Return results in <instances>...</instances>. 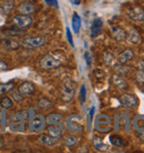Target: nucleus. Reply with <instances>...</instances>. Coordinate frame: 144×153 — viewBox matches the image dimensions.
Listing matches in <instances>:
<instances>
[{
    "instance_id": "f257e3e1",
    "label": "nucleus",
    "mask_w": 144,
    "mask_h": 153,
    "mask_svg": "<svg viewBox=\"0 0 144 153\" xmlns=\"http://www.w3.org/2000/svg\"><path fill=\"white\" fill-rule=\"evenodd\" d=\"M8 128L11 132H16V133L24 132L26 122H24V114L22 112H17L16 114L10 117L8 121Z\"/></svg>"
},
{
    "instance_id": "f03ea898",
    "label": "nucleus",
    "mask_w": 144,
    "mask_h": 153,
    "mask_svg": "<svg viewBox=\"0 0 144 153\" xmlns=\"http://www.w3.org/2000/svg\"><path fill=\"white\" fill-rule=\"evenodd\" d=\"M65 128L67 130L73 133L82 132L84 129V119L80 114H71L65 120Z\"/></svg>"
},
{
    "instance_id": "7ed1b4c3",
    "label": "nucleus",
    "mask_w": 144,
    "mask_h": 153,
    "mask_svg": "<svg viewBox=\"0 0 144 153\" xmlns=\"http://www.w3.org/2000/svg\"><path fill=\"white\" fill-rule=\"evenodd\" d=\"M47 120L42 114H33L29 121V131L31 133H40L46 129Z\"/></svg>"
},
{
    "instance_id": "20e7f679",
    "label": "nucleus",
    "mask_w": 144,
    "mask_h": 153,
    "mask_svg": "<svg viewBox=\"0 0 144 153\" xmlns=\"http://www.w3.org/2000/svg\"><path fill=\"white\" fill-rule=\"evenodd\" d=\"M94 128L98 132H101V133L110 132L112 129V121H111L110 117L106 114H99L95 118Z\"/></svg>"
},
{
    "instance_id": "39448f33",
    "label": "nucleus",
    "mask_w": 144,
    "mask_h": 153,
    "mask_svg": "<svg viewBox=\"0 0 144 153\" xmlns=\"http://www.w3.org/2000/svg\"><path fill=\"white\" fill-rule=\"evenodd\" d=\"M61 92H62V100L65 102L71 101L73 99L74 94H76V83L71 79H65L62 82Z\"/></svg>"
},
{
    "instance_id": "423d86ee",
    "label": "nucleus",
    "mask_w": 144,
    "mask_h": 153,
    "mask_svg": "<svg viewBox=\"0 0 144 153\" xmlns=\"http://www.w3.org/2000/svg\"><path fill=\"white\" fill-rule=\"evenodd\" d=\"M39 65L40 68L43 70H51V69H56L58 67L61 65V60L59 58H57L54 54H47L42 58L40 62H39Z\"/></svg>"
},
{
    "instance_id": "0eeeda50",
    "label": "nucleus",
    "mask_w": 144,
    "mask_h": 153,
    "mask_svg": "<svg viewBox=\"0 0 144 153\" xmlns=\"http://www.w3.org/2000/svg\"><path fill=\"white\" fill-rule=\"evenodd\" d=\"M47 39L43 36H39V37H29V38H24L21 41V46L26 49H36L39 47L43 46L46 43Z\"/></svg>"
},
{
    "instance_id": "6e6552de",
    "label": "nucleus",
    "mask_w": 144,
    "mask_h": 153,
    "mask_svg": "<svg viewBox=\"0 0 144 153\" xmlns=\"http://www.w3.org/2000/svg\"><path fill=\"white\" fill-rule=\"evenodd\" d=\"M13 23H15L16 26L18 28H28L31 26V23H32V18L29 17L28 15H18V16H15L13 17V19H12Z\"/></svg>"
},
{
    "instance_id": "1a4fd4ad",
    "label": "nucleus",
    "mask_w": 144,
    "mask_h": 153,
    "mask_svg": "<svg viewBox=\"0 0 144 153\" xmlns=\"http://www.w3.org/2000/svg\"><path fill=\"white\" fill-rule=\"evenodd\" d=\"M120 102L125 108H134L137 105V98L132 93H123L120 97Z\"/></svg>"
},
{
    "instance_id": "9d476101",
    "label": "nucleus",
    "mask_w": 144,
    "mask_h": 153,
    "mask_svg": "<svg viewBox=\"0 0 144 153\" xmlns=\"http://www.w3.org/2000/svg\"><path fill=\"white\" fill-rule=\"evenodd\" d=\"M128 17L133 21H143L144 20V9L142 7L130 8L128 11Z\"/></svg>"
},
{
    "instance_id": "9b49d317",
    "label": "nucleus",
    "mask_w": 144,
    "mask_h": 153,
    "mask_svg": "<svg viewBox=\"0 0 144 153\" xmlns=\"http://www.w3.org/2000/svg\"><path fill=\"white\" fill-rule=\"evenodd\" d=\"M62 129H63L62 122L48 124V134L56 139H60L62 135Z\"/></svg>"
},
{
    "instance_id": "f8f14e48",
    "label": "nucleus",
    "mask_w": 144,
    "mask_h": 153,
    "mask_svg": "<svg viewBox=\"0 0 144 153\" xmlns=\"http://www.w3.org/2000/svg\"><path fill=\"white\" fill-rule=\"evenodd\" d=\"M112 82H113V84L119 90H126L128 89V82L123 78V76L120 74V73L113 74V76H112Z\"/></svg>"
},
{
    "instance_id": "ddd939ff",
    "label": "nucleus",
    "mask_w": 144,
    "mask_h": 153,
    "mask_svg": "<svg viewBox=\"0 0 144 153\" xmlns=\"http://www.w3.org/2000/svg\"><path fill=\"white\" fill-rule=\"evenodd\" d=\"M134 58V51L132 49H125L124 51H122L121 53L119 54L118 62L121 65H125L128 61L132 60Z\"/></svg>"
},
{
    "instance_id": "4468645a",
    "label": "nucleus",
    "mask_w": 144,
    "mask_h": 153,
    "mask_svg": "<svg viewBox=\"0 0 144 153\" xmlns=\"http://www.w3.org/2000/svg\"><path fill=\"white\" fill-rule=\"evenodd\" d=\"M102 26H103V21L101 18H95V19L93 20L92 26H91V37L92 38H95V37H98V36L101 33Z\"/></svg>"
},
{
    "instance_id": "2eb2a0df",
    "label": "nucleus",
    "mask_w": 144,
    "mask_h": 153,
    "mask_svg": "<svg viewBox=\"0 0 144 153\" xmlns=\"http://www.w3.org/2000/svg\"><path fill=\"white\" fill-rule=\"evenodd\" d=\"M18 10H19V12L21 15L29 16L36 11V7H34V4H31V2H22V4H19Z\"/></svg>"
},
{
    "instance_id": "dca6fc26",
    "label": "nucleus",
    "mask_w": 144,
    "mask_h": 153,
    "mask_svg": "<svg viewBox=\"0 0 144 153\" xmlns=\"http://www.w3.org/2000/svg\"><path fill=\"white\" fill-rule=\"evenodd\" d=\"M117 119L119 120L118 122H117V129L120 126L124 132H128V131L130 130V119H129V117L123 114V115H120V117L117 118Z\"/></svg>"
},
{
    "instance_id": "f3484780",
    "label": "nucleus",
    "mask_w": 144,
    "mask_h": 153,
    "mask_svg": "<svg viewBox=\"0 0 144 153\" xmlns=\"http://www.w3.org/2000/svg\"><path fill=\"white\" fill-rule=\"evenodd\" d=\"M18 91L22 94V96H27V94H31L34 92V85L31 82H22L18 88Z\"/></svg>"
},
{
    "instance_id": "a211bd4d",
    "label": "nucleus",
    "mask_w": 144,
    "mask_h": 153,
    "mask_svg": "<svg viewBox=\"0 0 144 153\" xmlns=\"http://www.w3.org/2000/svg\"><path fill=\"white\" fill-rule=\"evenodd\" d=\"M111 31H112V37H113L115 40H118V41H122V40H124L126 39V32L125 30H123L122 28H119V27H112L111 28Z\"/></svg>"
},
{
    "instance_id": "6ab92c4d",
    "label": "nucleus",
    "mask_w": 144,
    "mask_h": 153,
    "mask_svg": "<svg viewBox=\"0 0 144 153\" xmlns=\"http://www.w3.org/2000/svg\"><path fill=\"white\" fill-rule=\"evenodd\" d=\"M57 140L58 139L53 138V137H51L49 134H43V135H41V137L39 138V143H40V144H43V146H52L57 143Z\"/></svg>"
},
{
    "instance_id": "aec40b11",
    "label": "nucleus",
    "mask_w": 144,
    "mask_h": 153,
    "mask_svg": "<svg viewBox=\"0 0 144 153\" xmlns=\"http://www.w3.org/2000/svg\"><path fill=\"white\" fill-rule=\"evenodd\" d=\"M126 39H128V41H129L130 43L137 45V43H140V41H141V36L137 30L132 29V30L129 32V35H126Z\"/></svg>"
},
{
    "instance_id": "412c9836",
    "label": "nucleus",
    "mask_w": 144,
    "mask_h": 153,
    "mask_svg": "<svg viewBox=\"0 0 144 153\" xmlns=\"http://www.w3.org/2000/svg\"><path fill=\"white\" fill-rule=\"evenodd\" d=\"M93 144H94V148L101 152H106L109 150V146H106L105 143L103 142L102 139L98 138V137H94L93 138Z\"/></svg>"
},
{
    "instance_id": "4be33fe9",
    "label": "nucleus",
    "mask_w": 144,
    "mask_h": 153,
    "mask_svg": "<svg viewBox=\"0 0 144 153\" xmlns=\"http://www.w3.org/2000/svg\"><path fill=\"white\" fill-rule=\"evenodd\" d=\"M80 28H81V18L76 12H73L72 16V29L76 33H79Z\"/></svg>"
},
{
    "instance_id": "5701e85b",
    "label": "nucleus",
    "mask_w": 144,
    "mask_h": 153,
    "mask_svg": "<svg viewBox=\"0 0 144 153\" xmlns=\"http://www.w3.org/2000/svg\"><path fill=\"white\" fill-rule=\"evenodd\" d=\"M133 128L137 131L143 130L144 129V115H137L135 117V119L133 120Z\"/></svg>"
},
{
    "instance_id": "b1692460",
    "label": "nucleus",
    "mask_w": 144,
    "mask_h": 153,
    "mask_svg": "<svg viewBox=\"0 0 144 153\" xmlns=\"http://www.w3.org/2000/svg\"><path fill=\"white\" fill-rule=\"evenodd\" d=\"M110 142H111V144H113L114 146H119V148L124 146V141H123V139H122L121 137L117 135V134H111Z\"/></svg>"
},
{
    "instance_id": "393cba45",
    "label": "nucleus",
    "mask_w": 144,
    "mask_h": 153,
    "mask_svg": "<svg viewBox=\"0 0 144 153\" xmlns=\"http://www.w3.org/2000/svg\"><path fill=\"white\" fill-rule=\"evenodd\" d=\"M47 120V123L48 124H53V123H60L62 122V120H63V117L59 113H52V114H50L48 118L46 119Z\"/></svg>"
},
{
    "instance_id": "a878e982",
    "label": "nucleus",
    "mask_w": 144,
    "mask_h": 153,
    "mask_svg": "<svg viewBox=\"0 0 144 153\" xmlns=\"http://www.w3.org/2000/svg\"><path fill=\"white\" fill-rule=\"evenodd\" d=\"M13 88H15V83L12 81H9L7 83H0V94L10 92Z\"/></svg>"
},
{
    "instance_id": "bb28decb",
    "label": "nucleus",
    "mask_w": 144,
    "mask_h": 153,
    "mask_svg": "<svg viewBox=\"0 0 144 153\" xmlns=\"http://www.w3.org/2000/svg\"><path fill=\"white\" fill-rule=\"evenodd\" d=\"M0 105L2 109H10V108L13 105V102H12L11 98L9 97H4L0 99Z\"/></svg>"
},
{
    "instance_id": "cd10ccee",
    "label": "nucleus",
    "mask_w": 144,
    "mask_h": 153,
    "mask_svg": "<svg viewBox=\"0 0 144 153\" xmlns=\"http://www.w3.org/2000/svg\"><path fill=\"white\" fill-rule=\"evenodd\" d=\"M76 142H78V139H76V137H73V135H67V137L63 139V143H65V146H76Z\"/></svg>"
},
{
    "instance_id": "c85d7f7f",
    "label": "nucleus",
    "mask_w": 144,
    "mask_h": 153,
    "mask_svg": "<svg viewBox=\"0 0 144 153\" xmlns=\"http://www.w3.org/2000/svg\"><path fill=\"white\" fill-rule=\"evenodd\" d=\"M103 61H104V63L108 65H113L115 60H114V57L112 56V53L105 51L104 54H103Z\"/></svg>"
},
{
    "instance_id": "c756f323",
    "label": "nucleus",
    "mask_w": 144,
    "mask_h": 153,
    "mask_svg": "<svg viewBox=\"0 0 144 153\" xmlns=\"http://www.w3.org/2000/svg\"><path fill=\"white\" fill-rule=\"evenodd\" d=\"M85 98H87V88H85V85H84V84H82V85H81V88H80V91H79L80 103L83 104L84 101H85Z\"/></svg>"
},
{
    "instance_id": "7c9ffc66",
    "label": "nucleus",
    "mask_w": 144,
    "mask_h": 153,
    "mask_svg": "<svg viewBox=\"0 0 144 153\" xmlns=\"http://www.w3.org/2000/svg\"><path fill=\"white\" fill-rule=\"evenodd\" d=\"M38 107L41 108V109H45V110H47V109H50V108L52 107V103L50 102L49 100L47 99H41L40 101L38 102Z\"/></svg>"
},
{
    "instance_id": "2f4dec72",
    "label": "nucleus",
    "mask_w": 144,
    "mask_h": 153,
    "mask_svg": "<svg viewBox=\"0 0 144 153\" xmlns=\"http://www.w3.org/2000/svg\"><path fill=\"white\" fill-rule=\"evenodd\" d=\"M94 107L91 108V110L89 112V114H88V126H87V129L88 131H90L91 129V123H92V119H93V114H94Z\"/></svg>"
},
{
    "instance_id": "473e14b6",
    "label": "nucleus",
    "mask_w": 144,
    "mask_h": 153,
    "mask_svg": "<svg viewBox=\"0 0 144 153\" xmlns=\"http://www.w3.org/2000/svg\"><path fill=\"white\" fill-rule=\"evenodd\" d=\"M135 79L139 83H142L144 84V71L143 70H137V72H135Z\"/></svg>"
},
{
    "instance_id": "72a5a7b5",
    "label": "nucleus",
    "mask_w": 144,
    "mask_h": 153,
    "mask_svg": "<svg viewBox=\"0 0 144 153\" xmlns=\"http://www.w3.org/2000/svg\"><path fill=\"white\" fill-rule=\"evenodd\" d=\"M4 46L7 47V48H9V49H17L19 47V43L17 41H15V40H8V41H6Z\"/></svg>"
},
{
    "instance_id": "f704fd0d",
    "label": "nucleus",
    "mask_w": 144,
    "mask_h": 153,
    "mask_svg": "<svg viewBox=\"0 0 144 153\" xmlns=\"http://www.w3.org/2000/svg\"><path fill=\"white\" fill-rule=\"evenodd\" d=\"M115 70H117V72L120 73V74H125V73L129 72V68H125V67H123V65H121L120 63V65H117L115 67Z\"/></svg>"
},
{
    "instance_id": "c9c22d12",
    "label": "nucleus",
    "mask_w": 144,
    "mask_h": 153,
    "mask_svg": "<svg viewBox=\"0 0 144 153\" xmlns=\"http://www.w3.org/2000/svg\"><path fill=\"white\" fill-rule=\"evenodd\" d=\"M10 97H12V99L15 100V101H17V102H20L21 100L23 99V97H22V94L20 93L19 91H18V93H16V92H13V93H11V96Z\"/></svg>"
},
{
    "instance_id": "e433bc0d",
    "label": "nucleus",
    "mask_w": 144,
    "mask_h": 153,
    "mask_svg": "<svg viewBox=\"0 0 144 153\" xmlns=\"http://www.w3.org/2000/svg\"><path fill=\"white\" fill-rule=\"evenodd\" d=\"M94 76H95V78H96V79H102L103 76H104V72H103L101 69H95Z\"/></svg>"
},
{
    "instance_id": "4c0bfd02",
    "label": "nucleus",
    "mask_w": 144,
    "mask_h": 153,
    "mask_svg": "<svg viewBox=\"0 0 144 153\" xmlns=\"http://www.w3.org/2000/svg\"><path fill=\"white\" fill-rule=\"evenodd\" d=\"M67 38H68V41L70 43V46L73 47V40H72V36H71V32H70V29L67 28Z\"/></svg>"
},
{
    "instance_id": "58836bf2",
    "label": "nucleus",
    "mask_w": 144,
    "mask_h": 153,
    "mask_svg": "<svg viewBox=\"0 0 144 153\" xmlns=\"http://www.w3.org/2000/svg\"><path fill=\"white\" fill-rule=\"evenodd\" d=\"M46 2L50 6H53L54 8H59V2L58 0H46Z\"/></svg>"
},
{
    "instance_id": "ea45409f",
    "label": "nucleus",
    "mask_w": 144,
    "mask_h": 153,
    "mask_svg": "<svg viewBox=\"0 0 144 153\" xmlns=\"http://www.w3.org/2000/svg\"><path fill=\"white\" fill-rule=\"evenodd\" d=\"M7 68H8L7 63H6L4 61H1V60H0V72L6 71V70H7Z\"/></svg>"
},
{
    "instance_id": "a19ab883",
    "label": "nucleus",
    "mask_w": 144,
    "mask_h": 153,
    "mask_svg": "<svg viewBox=\"0 0 144 153\" xmlns=\"http://www.w3.org/2000/svg\"><path fill=\"white\" fill-rule=\"evenodd\" d=\"M84 57H85V60H87V65H91V57H90V54H89V52H85V54H84Z\"/></svg>"
},
{
    "instance_id": "79ce46f5",
    "label": "nucleus",
    "mask_w": 144,
    "mask_h": 153,
    "mask_svg": "<svg viewBox=\"0 0 144 153\" xmlns=\"http://www.w3.org/2000/svg\"><path fill=\"white\" fill-rule=\"evenodd\" d=\"M137 132H139V135H140L141 140H143V141H144V129H143V130L137 131Z\"/></svg>"
},
{
    "instance_id": "37998d69",
    "label": "nucleus",
    "mask_w": 144,
    "mask_h": 153,
    "mask_svg": "<svg viewBox=\"0 0 144 153\" xmlns=\"http://www.w3.org/2000/svg\"><path fill=\"white\" fill-rule=\"evenodd\" d=\"M71 1V4H76V6H78V4H81V0H70Z\"/></svg>"
},
{
    "instance_id": "c03bdc74",
    "label": "nucleus",
    "mask_w": 144,
    "mask_h": 153,
    "mask_svg": "<svg viewBox=\"0 0 144 153\" xmlns=\"http://www.w3.org/2000/svg\"><path fill=\"white\" fill-rule=\"evenodd\" d=\"M4 146V139L1 138V137H0V149H1V148H2V146Z\"/></svg>"
},
{
    "instance_id": "a18cd8bd",
    "label": "nucleus",
    "mask_w": 144,
    "mask_h": 153,
    "mask_svg": "<svg viewBox=\"0 0 144 153\" xmlns=\"http://www.w3.org/2000/svg\"><path fill=\"white\" fill-rule=\"evenodd\" d=\"M4 1H13V0H4Z\"/></svg>"
},
{
    "instance_id": "49530a36",
    "label": "nucleus",
    "mask_w": 144,
    "mask_h": 153,
    "mask_svg": "<svg viewBox=\"0 0 144 153\" xmlns=\"http://www.w3.org/2000/svg\"><path fill=\"white\" fill-rule=\"evenodd\" d=\"M143 27H144V20H143Z\"/></svg>"
}]
</instances>
